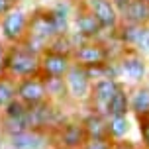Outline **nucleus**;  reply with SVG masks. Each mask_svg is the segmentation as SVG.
<instances>
[{
  "label": "nucleus",
  "mask_w": 149,
  "mask_h": 149,
  "mask_svg": "<svg viewBox=\"0 0 149 149\" xmlns=\"http://www.w3.org/2000/svg\"><path fill=\"white\" fill-rule=\"evenodd\" d=\"M55 37L53 24L47 16L45 8H33L30 12V24H28V33L24 37L22 45L28 47L30 51L41 55V53L49 47L51 39Z\"/></svg>",
  "instance_id": "nucleus-1"
},
{
  "label": "nucleus",
  "mask_w": 149,
  "mask_h": 149,
  "mask_svg": "<svg viewBox=\"0 0 149 149\" xmlns=\"http://www.w3.org/2000/svg\"><path fill=\"white\" fill-rule=\"evenodd\" d=\"M41 74V61L39 55L30 51L22 43L8 45V65H6V77L20 81V79H31Z\"/></svg>",
  "instance_id": "nucleus-2"
},
{
  "label": "nucleus",
  "mask_w": 149,
  "mask_h": 149,
  "mask_svg": "<svg viewBox=\"0 0 149 149\" xmlns=\"http://www.w3.org/2000/svg\"><path fill=\"white\" fill-rule=\"evenodd\" d=\"M67 118L69 116L65 114L63 106L55 104L51 100H45V102L31 106L28 110L30 127L31 130H41V132H47V134H53Z\"/></svg>",
  "instance_id": "nucleus-3"
},
{
  "label": "nucleus",
  "mask_w": 149,
  "mask_h": 149,
  "mask_svg": "<svg viewBox=\"0 0 149 149\" xmlns=\"http://www.w3.org/2000/svg\"><path fill=\"white\" fill-rule=\"evenodd\" d=\"M28 24H30V10L16 4L6 16L0 18V39L8 45L22 43L28 33Z\"/></svg>",
  "instance_id": "nucleus-4"
},
{
  "label": "nucleus",
  "mask_w": 149,
  "mask_h": 149,
  "mask_svg": "<svg viewBox=\"0 0 149 149\" xmlns=\"http://www.w3.org/2000/svg\"><path fill=\"white\" fill-rule=\"evenodd\" d=\"M118 65H120V81L127 88L145 82L149 65L147 57H143L141 53L134 51V49H124V53L118 57Z\"/></svg>",
  "instance_id": "nucleus-5"
},
{
  "label": "nucleus",
  "mask_w": 149,
  "mask_h": 149,
  "mask_svg": "<svg viewBox=\"0 0 149 149\" xmlns=\"http://www.w3.org/2000/svg\"><path fill=\"white\" fill-rule=\"evenodd\" d=\"M28 110H30V106H26L18 98L8 102V106L0 112V135L8 139L24 130H31L30 120H28Z\"/></svg>",
  "instance_id": "nucleus-6"
},
{
  "label": "nucleus",
  "mask_w": 149,
  "mask_h": 149,
  "mask_svg": "<svg viewBox=\"0 0 149 149\" xmlns=\"http://www.w3.org/2000/svg\"><path fill=\"white\" fill-rule=\"evenodd\" d=\"M65 86H67L71 104H86L90 98V90H92V79L88 77L82 65L73 61L71 69L65 74Z\"/></svg>",
  "instance_id": "nucleus-7"
},
{
  "label": "nucleus",
  "mask_w": 149,
  "mask_h": 149,
  "mask_svg": "<svg viewBox=\"0 0 149 149\" xmlns=\"http://www.w3.org/2000/svg\"><path fill=\"white\" fill-rule=\"evenodd\" d=\"M88 137L82 127L81 118L69 116L55 132L51 134V147H65V149H81Z\"/></svg>",
  "instance_id": "nucleus-8"
},
{
  "label": "nucleus",
  "mask_w": 149,
  "mask_h": 149,
  "mask_svg": "<svg viewBox=\"0 0 149 149\" xmlns=\"http://www.w3.org/2000/svg\"><path fill=\"white\" fill-rule=\"evenodd\" d=\"M110 49L106 45L104 39H94V41H82L77 45L73 51V61L82 65L84 69L104 65L106 61H110Z\"/></svg>",
  "instance_id": "nucleus-9"
},
{
  "label": "nucleus",
  "mask_w": 149,
  "mask_h": 149,
  "mask_svg": "<svg viewBox=\"0 0 149 149\" xmlns=\"http://www.w3.org/2000/svg\"><path fill=\"white\" fill-rule=\"evenodd\" d=\"M124 82L118 79H98L92 81V90H90V98L86 106L88 110H94L102 116H108V104H110L112 96L118 92V88Z\"/></svg>",
  "instance_id": "nucleus-10"
},
{
  "label": "nucleus",
  "mask_w": 149,
  "mask_h": 149,
  "mask_svg": "<svg viewBox=\"0 0 149 149\" xmlns=\"http://www.w3.org/2000/svg\"><path fill=\"white\" fill-rule=\"evenodd\" d=\"M84 6L90 10V14L96 18L104 33H116L122 24L120 10L112 0H82Z\"/></svg>",
  "instance_id": "nucleus-11"
},
{
  "label": "nucleus",
  "mask_w": 149,
  "mask_h": 149,
  "mask_svg": "<svg viewBox=\"0 0 149 149\" xmlns=\"http://www.w3.org/2000/svg\"><path fill=\"white\" fill-rule=\"evenodd\" d=\"M77 36H81L84 41H94V39H102L104 31L100 28V24L96 22V18L90 14V10L84 6L82 0H77L73 14V30Z\"/></svg>",
  "instance_id": "nucleus-12"
},
{
  "label": "nucleus",
  "mask_w": 149,
  "mask_h": 149,
  "mask_svg": "<svg viewBox=\"0 0 149 149\" xmlns=\"http://www.w3.org/2000/svg\"><path fill=\"white\" fill-rule=\"evenodd\" d=\"M118 41L126 49L141 53L143 57H149V26H135V24H120L116 31Z\"/></svg>",
  "instance_id": "nucleus-13"
},
{
  "label": "nucleus",
  "mask_w": 149,
  "mask_h": 149,
  "mask_svg": "<svg viewBox=\"0 0 149 149\" xmlns=\"http://www.w3.org/2000/svg\"><path fill=\"white\" fill-rule=\"evenodd\" d=\"M77 0H55V4H51L47 10V16L53 24L55 36H67L73 30V14Z\"/></svg>",
  "instance_id": "nucleus-14"
},
{
  "label": "nucleus",
  "mask_w": 149,
  "mask_h": 149,
  "mask_svg": "<svg viewBox=\"0 0 149 149\" xmlns=\"http://www.w3.org/2000/svg\"><path fill=\"white\" fill-rule=\"evenodd\" d=\"M16 98L22 100L26 106H37L47 100L43 77H31V79H20L16 81Z\"/></svg>",
  "instance_id": "nucleus-15"
},
{
  "label": "nucleus",
  "mask_w": 149,
  "mask_h": 149,
  "mask_svg": "<svg viewBox=\"0 0 149 149\" xmlns=\"http://www.w3.org/2000/svg\"><path fill=\"white\" fill-rule=\"evenodd\" d=\"M6 141L10 149H51V134L41 130H24Z\"/></svg>",
  "instance_id": "nucleus-16"
},
{
  "label": "nucleus",
  "mask_w": 149,
  "mask_h": 149,
  "mask_svg": "<svg viewBox=\"0 0 149 149\" xmlns=\"http://www.w3.org/2000/svg\"><path fill=\"white\" fill-rule=\"evenodd\" d=\"M39 61H41V77H59V79H65L67 71L73 65V55L55 53L51 49H45L39 55Z\"/></svg>",
  "instance_id": "nucleus-17"
},
{
  "label": "nucleus",
  "mask_w": 149,
  "mask_h": 149,
  "mask_svg": "<svg viewBox=\"0 0 149 149\" xmlns=\"http://www.w3.org/2000/svg\"><path fill=\"white\" fill-rule=\"evenodd\" d=\"M120 18L124 24L149 26V0H130L120 10Z\"/></svg>",
  "instance_id": "nucleus-18"
},
{
  "label": "nucleus",
  "mask_w": 149,
  "mask_h": 149,
  "mask_svg": "<svg viewBox=\"0 0 149 149\" xmlns=\"http://www.w3.org/2000/svg\"><path fill=\"white\" fill-rule=\"evenodd\" d=\"M81 122L88 139H110L108 137V116H102L94 110H88L81 118Z\"/></svg>",
  "instance_id": "nucleus-19"
},
{
  "label": "nucleus",
  "mask_w": 149,
  "mask_h": 149,
  "mask_svg": "<svg viewBox=\"0 0 149 149\" xmlns=\"http://www.w3.org/2000/svg\"><path fill=\"white\" fill-rule=\"evenodd\" d=\"M130 114H134L135 120H143L149 116V86L145 82L130 86Z\"/></svg>",
  "instance_id": "nucleus-20"
},
{
  "label": "nucleus",
  "mask_w": 149,
  "mask_h": 149,
  "mask_svg": "<svg viewBox=\"0 0 149 149\" xmlns=\"http://www.w3.org/2000/svg\"><path fill=\"white\" fill-rule=\"evenodd\" d=\"M43 84H45V92H47V100H51L55 104H61V106L69 104L65 79H59V77H43Z\"/></svg>",
  "instance_id": "nucleus-21"
},
{
  "label": "nucleus",
  "mask_w": 149,
  "mask_h": 149,
  "mask_svg": "<svg viewBox=\"0 0 149 149\" xmlns=\"http://www.w3.org/2000/svg\"><path fill=\"white\" fill-rule=\"evenodd\" d=\"M108 116H130V90L122 84L108 104Z\"/></svg>",
  "instance_id": "nucleus-22"
},
{
  "label": "nucleus",
  "mask_w": 149,
  "mask_h": 149,
  "mask_svg": "<svg viewBox=\"0 0 149 149\" xmlns=\"http://www.w3.org/2000/svg\"><path fill=\"white\" fill-rule=\"evenodd\" d=\"M132 132V124L127 116H108V137L112 141L126 139Z\"/></svg>",
  "instance_id": "nucleus-23"
},
{
  "label": "nucleus",
  "mask_w": 149,
  "mask_h": 149,
  "mask_svg": "<svg viewBox=\"0 0 149 149\" xmlns=\"http://www.w3.org/2000/svg\"><path fill=\"white\" fill-rule=\"evenodd\" d=\"M16 98V81L10 77L0 79V112L8 106V102H12Z\"/></svg>",
  "instance_id": "nucleus-24"
},
{
  "label": "nucleus",
  "mask_w": 149,
  "mask_h": 149,
  "mask_svg": "<svg viewBox=\"0 0 149 149\" xmlns=\"http://www.w3.org/2000/svg\"><path fill=\"white\" fill-rule=\"evenodd\" d=\"M47 49H51V51H55V53L73 55L74 43H73V39H71V33H67V36H55L51 39V43H49V47H47Z\"/></svg>",
  "instance_id": "nucleus-25"
},
{
  "label": "nucleus",
  "mask_w": 149,
  "mask_h": 149,
  "mask_svg": "<svg viewBox=\"0 0 149 149\" xmlns=\"http://www.w3.org/2000/svg\"><path fill=\"white\" fill-rule=\"evenodd\" d=\"M137 126H139V137H141V147L149 149V120H137Z\"/></svg>",
  "instance_id": "nucleus-26"
},
{
  "label": "nucleus",
  "mask_w": 149,
  "mask_h": 149,
  "mask_svg": "<svg viewBox=\"0 0 149 149\" xmlns=\"http://www.w3.org/2000/svg\"><path fill=\"white\" fill-rule=\"evenodd\" d=\"M112 139H86L81 149H112Z\"/></svg>",
  "instance_id": "nucleus-27"
},
{
  "label": "nucleus",
  "mask_w": 149,
  "mask_h": 149,
  "mask_svg": "<svg viewBox=\"0 0 149 149\" xmlns=\"http://www.w3.org/2000/svg\"><path fill=\"white\" fill-rule=\"evenodd\" d=\"M6 65H8V43L0 39V79L6 77Z\"/></svg>",
  "instance_id": "nucleus-28"
},
{
  "label": "nucleus",
  "mask_w": 149,
  "mask_h": 149,
  "mask_svg": "<svg viewBox=\"0 0 149 149\" xmlns=\"http://www.w3.org/2000/svg\"><path fill=\"white\" fill-rule=\"evenodd\" d=\"M112 149H139V145L135 141H130V139H120V141L112 143Z\"/></svg>",
  "instance_id": "nucleus-29"
},
{
  "label": "nucleus",
  "mask_w": 149,
  "mask_h": 149,
  "mask_svg": "<svg viewBox=\"0 0 149 149\" xmlns=\"http://www.w3.org/2000/svg\"><path fill=\"white\" fill-rule=\"evenodd\" d=\"M14 6H16V0H0V18L6 16Z\"/></svg>",
  "instance_id": "nucleus-30"
},
{
  "label": "nucleus",
  "mask_w": 149,
  "mask_h": 149,
  "mask_svg": "<svg viewBox=\"0 0 149 149\" xmlns=\"http://www.w3.org/2000/svg\"><path fill=\"white\" fill-rule=\"evenodd\" d=\"M112 2L116 4V8H118V10H122V8L126 6V4H127V2H130V0H112Z\"/></svg>",
  "instance_id": "nucleus-31"
},
{
  "label": "nucleus",
  "mask_w": 149,
  "mask_h": 149,
  "mask_svg": "<svg viewBox=\"0 0 149 149\" xmlns=\"http://www.w3.org/2000/svg\"><path fill=\"white\" fill-rule=\"evenodd\" d=\"M145 84L149 86V71H147V77H145Z\"/></svg>",
  "instance_id": "nucleus-32"
},
{
  "label": "nucleus",
  "mask_w": 149,
  "mask_h": 149,
  "mask_svg": "<svg viewBox=\"0 0 149 149\" xmlns=\"http://www.w3.org/2000/svg\"><path fill=\"white\" fill-rule=\"evenodd\" d=\"M20 2H26V0H16V4H20Z\"/></svg>",
  "instance_id": "nucleus-33"
},
{
  "label": "nucleus",
  "mask_w": 149,
  "mask_h": 149,
  "mask_svg": "<svg viewBox=\"0 0 149 149\" xmlns=\"http://www.w3.org/2000/svg\"><path fill=\"white\" fill-rule=\"evenodd\" d=\"M53 149H65V147H53Z\"/></svg>",
  "instance_id": "nucleus-34"
},
{
  "label": "nucleus",
  "mask_w": 149,
  "mask_h": 149,
  "mask_svg": "<svg viewBox=\"0 0 149 149\" xmlns=\"http://www.w3.org/2000/svg\"><path fill=\"white\" fill-rule=\"evenodd\" d=\"M147 120H149V116H147Z\"/></svg>",
  "instance_id": "nucleus-35"
}]
</instances>
